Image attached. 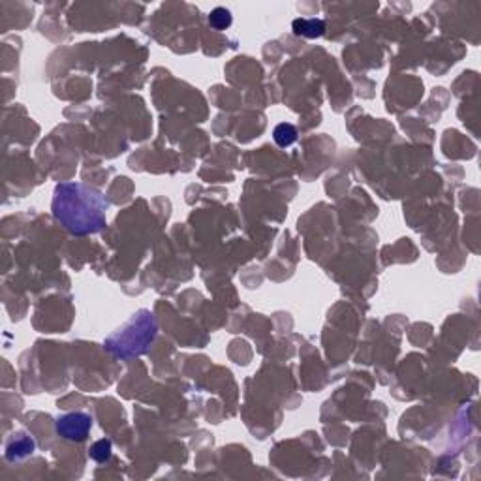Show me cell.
<instances>
[{
	"mask_svg": "<svg viewBox=\"0 0 481 481\" xmlns=\"http://www.w3.org/2000/svg\"><path fill=\"white\" fill-rule=\"evenodd\" d=\"M53 217L73 235H91L106 228L109 209L98 190L83 183H62L55 188Z\"/></svg>",
	"mask_w": 481,
	"mask_h": 481,
	"instance_id": "6da1fadb",
	"label": "cell"
},
{
	"mask_svg": "<svg viewBox=\"0 0 481 481\" xmlns=\"http://www.w3.org/2000/svg\"><path fill=\"white\" fill-rule=\"evenodd\" d=\"M158 331L156 318L151 310H138L130 320L106 338V348L119 359H132L145 354Z\"/></svg>",
	"mask_w": 481,
	"mask_h": 481,
	"instance_id": "7a4b0ae2",
	"label": "cell"
},
{
	"mask_svg": "<svg viewBox=\"0 0 481 481\" xmlns=\"http://www.w3.org/2000/svg\"><path fill=\"white\" fill-rule=\"evenodd\" d=\"M57 433L64 440L83 442L93 428V415L87 412H70L57 419Z\"/></svg>",
	"mask_w": 481,
	"mask_h": 481,
	"instance_id": "3957f363",
	"label": "cell"
},
{
	"mask_svg": "<svg viewBox=\"0 0 481 481\" xmlns=\"http://www.w3.org/2000/svg\"><path fill=\"white\" fill-rule=\"evenodd\" d=\"M34 449H36V442H34L28 435L19 433V435H14V438H10V440H8L4 455H6L8 461L14 462V461L25 459V457H28V455H33Z\"/></svg>",
	"mask_w": 481,
	"mask_h": 481,
	"instance_id": "277c9868",
	"label": "cell"
},
{
	"mask_svg": "<svg viewBox=\"0 0 481 481\" xmlns=\"http://www.w3.org/2000/svg\"><path fill=\"white\" fill-rule=\"evenodd\" d=\"M293 33L297 36H305L309 40H314V38H320L323 33H325V23L322 19H296L293 21Z\"/></svg>",
	"mask_w": 481,
	"mask_h": 481,
	"instance_id": "5b68a950",
	"label": "cell"
},
{
	"mask_svg": "<svg viewBox=\"0 0 481 481\" xmlns=\"http://www.w3.org/2000/svg\"><path fill=\"white\" fill-rule=\"evenodd\" d=\"M273 139H275V143H277L278 147H282V149L293 145L297 141V128L293 125H290V122H280V125L273 130Z\"/></svg>",
	"mask_w": 481,
	"mask_h": 481,
	"instance_id": "8992f818",
	"label": "cell"
},
{
	"mask_svg": "<svg viewBox=\"0 0 481 481\" xmlns=\"http://www.w3.org/2000/svg\"><path fill=\"white\" fill-rule=\"evenodd\" d=\"M111 453H113V444L111 440H107V438H102V440L94 442L93 446H91V449H89V457H91L94 462L109 461V459H111Z\"/></svg>",
	"mask_w": 481,
	"mask_h": 481,
	"instance_id": "52a82bcc",
	"label": "cell"
},
{
	"mask_svg": "<svg viewBox=\"0 0 481 481\" xmlns=\"http://www.w3.org/2000/svg\"><path fill=\"white\" fill-rule=\"evenodd\" d=\"M231 23H233V17H231L230 10H226V8H215L209 14V25L215 30H226L231 27Z\"/></svg>",
	"mask_w": 481,
	"mask_h": 481,
	"instance_id": "ba28073f",
	"label": "cell"
}]
</instances>
